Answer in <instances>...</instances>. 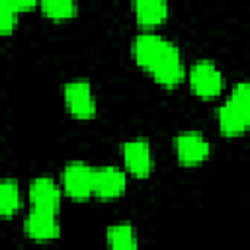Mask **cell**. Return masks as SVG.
<instances>
[{
	"label": "cell",
	"instance_id": "obj_1",
	"mask_svg": "<svg viewBox=\"0 0 250 250\" xmlns=\"http://www.w3.org/2000/svg\"><path fill=\"white\" fill-rule=\"evenodd\" d=\"M133 57L139 66L152 74V78L168 88L178 86L184 76L186 68L182 62L180 49L156 33H141L133 41Z\"/></svg>",
	"mask_w": 250,
	"mask_h": 250
},
{
	"label": "cell",
	"instance_id": "obj_2",
	"mask_svg": "<svg viewBox=\"0 0 250 250\" xmlns=\"http://www.w3.org/2000/svg\"><path fill=\"white\" fill-rule=\"evenodd\" d=\"M191 90L199 98H215L223 90V74L211 61H197L188 72Z\"/></svg>",
	"mask_w": 250,
	"mask_h": 250
},
{
	"label": "cell",
	"instance_id": "obj_3",
	"mask_svg": "<svg viewBox=\"0 0 250 250\" xmlns=\"http://www.w3.org/2000/svg\"><path fill=\"white\" fill-rule=\"evenodd\" d=\"M64 104L68 111L78 119H90L96 113V100L88 80H72L62 88Z\"/></svg>",
	"mask_w": 250,
	"mask_h": 250
},
{
	"label": "cell",
	"instance_id": "obj_4",
	"mask_svg": "<svg viewBox=\"0 0 250 250\" xmlns=\"http://www.w3.org/2000/svg\"><path fill=\"white\" fill-rule=\"evenodd\" d=\"M94 168L86 162H70L62 170L64 193L72 199H86L94 193Z\"/></svg>",
	"mask_w": 250,
	"mask_h": 250
},
{
	"label": "cell",
	"instance_id": "obj_5",
	"mask_svg": "<svg viewBox=\"0 0 250 250\" xmlns=\"http://www.w3.org/2000/svg\"><path fill=\"white\" fill-rule=\"evenodd\" d=\"M209 141L195 131H186L176 137V156L186 166H195L209 156Z\"/></svg>",
	"mask_w": 250,
	"mask_h": 250
},
{
	"label": "cell",
	"instance_id": "obj_6",
	"mask_svg": "<svg viewBox=\"0 0 250 250\" xmlns=\"http://www.w3.org/2000/svg\"><path fill=\"white\" fill-rule=\"evenodd\" d=\"M121 154L127 170L135 178H146L152 170V154L146 139H133L121 146Z\"/></svg>",
	"mask_w": 250,
	"mask_h": 250
},
{
	"label": "cell",
	"instance_id": "obj_7",
	"mask_svg": "<svg viewBox=\"0 0 250 250\" xmlns=\"http://www.w3.org/2000/svg\"><path fill=\"white\" fill-rule=\"evenodd\" d=\"M125 172L115 166H102L94 172V193L102 199H113L125 191Z\"/></svg>",
	"mask_w": 250,
	"mask_h": 250
},
{
	"label": "cell",
	"instance_id": "obj_8",
	"mask_svg": "<svg viewBox=\"0 0 250 250\" xmlns=\"http://www.w3.org/2000/svg\"><path fill=\"white\" fill-rule=\"evenodd\" d=\"M29 199L33 209L57 213L61 207V188L51 178H35L29 186Z\"/></svg>",
	"mask_w": 250,
	"mask_h": 250
},
{
	"label": "cell",
	"instance_id": "obj_9",
	"mask_svg": "<svg viewBox=\"0 0 250 250\" xmlns=\"http://www.w3.org/2000/svg\"><path fill=\"white\" fill-rule=\"evenodd\" d=\"M23 230L29 238L33 240H53L61 234V227L57 221V213H47V211H37L33 209L25 221H23Z\"/></svg>",
	"mask_w": 250,
	"mask_h": 250
},
{
	"label": "cell",
	"instance_id": "obj_10",
	"mask_svg": "<svg viewBox=\"0 0 250 250\" xmlns=\"http://www.w3.org/2000/svg\"><path fill=\"white\" fill-rule=\"evenodd\" d=\"M219 119V127L225 135L234 137V135H242L244 131L250 129V111H246L242 105H238L234 100H227L217 113Z\"/></svg>",
	"mask_w": 250,
	"mask_h": 250
},
{
	"label": "cell",
	"instance_id": "obj_11",
	"mask_svg": "<svg viewBox=\"0 0 250 250\" xmlns=\"http://www.w3.org/2000/svg\"><path fill=\"white\" fill-rule=\"evenodd\" d=\"M133 10L141 25L156 27L168 16V0H133Z\"/></svg>",
	"mask_w": 250,
	"mask_h": 250
},
{
	"label": "cell",
	"instance_id": "obj_12",
	"mask_svg": "<svg viewBox=\"0 0 250 250\" xmlns=\"http://www.w3.org/2000/svg\"><path fill=\"white\" fill-rule=\"evenodd\" d=\"M107 244L117 250H129L137 248V234L131 225H113L107 229Z\"/></svg>",
	"mask_w": 250,
	"mask_h": 250
},
{
	"label": "cell",
	"instance_id": "obj_13",
	"mask_svg": "<svg viewBox=\"0 0 250 250\" xmlns=\"http://www.w3.org/2000/svg\"><path fill=\"white\" fill-rule=\"evenodd\" d=\"M20 209V188L14 180H2L0 184V213L2 217H12Z\"/></svg>",
	"mask_w": 250,
	"mask_h": 250
},
{
	"label": "cell",
	"instance_id": "obj_14",
	"mask_svg": "<svg viewBox=\"0 0 250 250\" xmlns=\"http://www.w3.org/2000/svg\"><path fill=\"white\" fill-rule=\"evenodd\" d=\"M41 10L51 20H68L76 12L74 0H39Z\"/></svg>",
	"mask_w": 250,
	"mask_h": 250
},
{
	"label": "cell",
	"instance_id": "obj_15",
	"mask_svg": "<svg viewBox=\"0 0 250 250\" xmlns=\"http://www.w3.org/2000/svg\"><path fill=\"white\" fill-rule=\"evenodd\" d=\"M21 10L14 4V0H0V31L2 35H10L18 23V14Z\"/></svg>",
	"mask_w": 250,
	"mask_h": 250
},
{
	"label": "cell",
	"instance_id": "obj_16",
	"mask_svg": "<svg viewBox=\"0 0 250 250\" xmlns=\"http://www.w3.org/2000/svg\"><path fill=\"white\" fill-rule=\"evenodd\" d=\"M230 100H234L238 105H242L246 111H250V82H238L230 94Z\"/></svg>",
	"mask_w": 250,
	"mask_h": 250
},
{
	"label": "cell",
	"instance_id": "obj_17",
	"mask_svg": "<svg viewBox=\"0 0 250 250\" xmlns=\"http://www.w3.org/2000/svg\"><path fill=\"white\" fill-rule=\"evenodd\" d=\"M39 0H14V4L23 12V10H29V8H33L35 4H37Z\"/></svg>",
	"mask_w": 250,
	"mask_h": 250
}]
</instances>
